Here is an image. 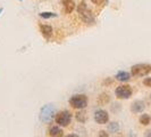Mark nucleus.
<instances>
[{
	"mask_svg": "<svg viewBox=\"0 0 151 137\" xmlns=\"http://www.w3.org/2000/svg\"><path fill=\"white\" fill-rule=\"evenodd\" d=\"M140 123L141 125H143V126H148V125H150L151 122V118L148 115V114H141V117H140Z\"/></svg>",
	"mask_w": 151,
	"mask_h": 137,
	"instance_id": "2eb2a0df",
	"label": "nucleus"
},
{
	"mask_svg": "<svg viewBox=\"0 0 151 137\" xmlns=\"http://www.w3.org/2000/svg\"><path fill=\"white\" fill-rule=\"evenodd\" d=\"M94 5H106L108 4V0H91Z\"/></svg>",
	"mask_w": 151,
	"mask_h": 137,
	"instance_id": "f3484780",
	"label": "nucleus"
},
{
	"mask_svg": "<svg viewBox=\"0 0 151 137\" xmlns=\"http://www.w3.org/2000/svg\"><path fill=\"white\" fill-rule=\"evenodd\" d=\"M144 107H145V104H144L143 101H134L131 105V111L133 113H141L144 111Z\"/></svg>",
	"mask_w": 151,
	"mask_h": 137,
	"instance_id": "6e6552de",
	"label": "nucleus"
},
{
	"mask_svg": "<svg viewBox=\"0 0 151 137\" xmlns=\"http://www.w3.org/2000/svg\"><path fill=\"white\" fill-rule=\"evenodd\" d=\"M150 99H151V95H150Z\"/></svg>",
	"mask_w": 151,
	"mask_h": 137,
	"instance_id": "5701e85b",
	"label": "nucleus"
},
{
	"mask_svg": "<svg viewBox=\"0 0 151 137\" xmlns=\"http://www.w3.org/2000/svg\"><path fill=\"white\" fill-rule=\"evenodd\" d=\"M86 113L84 112L83 110H81V111H78L77 113H76V120L78 122H81V123H84V122L86 121Z\"/></svg>",
	"mask_w": 151,
	"mask_h": 137,
	"instance_id": "4468645a",
	"label": "nucleus"
},
{
	"mask_svg": "<svg viewBox=\"0 0 151 137\" xmlns=\"http://www.w3.org/2000/svg\"><path fill=\"white\" fill-rule=\"evenodd\" d=\"M69 105L77 110H84L88 106V97L84 94H76L69 98Z\"/></svg>",
	"mask_w": 151,
	"mask_h": 137,
	"instance_id": "7ed1b4c3",
	"label": "nucleus"
},
{
	"mask_svg": "<svg viewBox=\"0 0 151 137\" xmlns=\"http://www.w3.org/2000/svg\"><path fill=\"white\" fill-rule=\"evenodd\" d=\"M40 17H42V18H52V17H57V14L56 13H52V12H42V13H40Z\"/></svg>",
	"mask_w": 151,
	"mask_h": 137,
	"instance_id": "dca6fc26",
	"label": "nucleus"
},
{
	"mask_svg": "<svg viewBox=\"0 0 151 137\" xmlns=\"http://www.w3.org/2000/svg\"><path fill=\"white\" fill-rule=\"evenodd\" d=\"M2 12H4V8H0V14H1Z\"/></svg>",
	"mask_w": 151,
	"mask_h": 137,
	"instance_id": "4be33fe9",
	"label": "nucleus"
},
{
	"mask_svg": "<svg viewBox=\"0 0 151 137\" xmlns=\"http://www.w3.org/2000/svg\"><path fill=\"white\" fill-rule=\"evenodd\" d=\"M40 31L42 33V36L45 38L49 39L52 36V28L50 25H47V24H41L40 25Z\"/></svg>",
	"mask_w": 151,
	"mask_h": 137,
	"instance_id": "9b49d317",
	"label": "nucleus"
},
{
	"mask_svg": "<svg viewBox=\"0 0 151 137\" xmlns=\"http://www.w3.org/2000/svg\"><path fill=\"white\" fill-rule=\"evenodd\" d=\"M151 72V65L147 63H140L135 64L131 68V73L134 77H144L148 76Z\"/></svg>",
	"mask_w": 151,
	"mask_h": 137,
	"instance_id": "20e7f679",
	"label": "nucleus"
},
{
	"mask_svg": "<svg viewBox=\"0 0 151 137\" xmlns=\"http://www.w3.org/2000/svg\"><path fill=\"white\" fill-rule=\"evenodd\" d=\"M66 137H80L78 135H76V134H69V135H67Z\"/></svg>",
	"mask_w": 151,
	"mask_h": 137,
	"instance_id": "412c9836",
	"label": "nucleus"
},
{
	"mask_svg": "<svg viewBox=\"0 0 151 137\" xmlns=\"http://www.w3.org/2000/svg\"><path fill=\"white\" fill-rule=\"evenodd\" d=\"M133 90H132V87L129 85H121L118 86L116 89H115V95L116 97L119 99H127L132 96Z\"/></svg>",
	"mask_w": 151,
	"mask_h": 137,
	"instance_id": "423d86ee",
	"label": "nucleus"
},
{
	"mask_svg": "<svg viewBox=\"0 0 151 137\" xmlns=\"http://www.w3.org/2000/svg\"><path fill=\"white\" fill-rule=\"evenodd\" d=\"M55 120H56V123L58 126H61V127H67L68 125L70 123V120H72V113L65 110V111H61V112H58L55 117Z\"/></svg>",
	"mask_w": 151,
	"mask_h": 137,
	"instance_id": "39448f33",
	"label": "nucleus"
},
{
	"mask_svg": "<svg viewBox=\"0 0 151 137\" xmlns=\"http://www.w3.org/2000/svg\"><path fill=\"white\" fill-rule=\"evenodd\" d=\"M77 13H78L81 20H82L84 23H86V24H89V25L96 24V17L92 14V12L88 8V5H86V2H85L84 0H82V1L80 2V5L77 6Z\"/></svg>",
	"mask_w": 151,
	"mask_h": 137,
	"instance_id": "f257e3e1",
	"label": "nucleus"
},
{
	"mask_svg": "<svg viewBox=\"0 0 151 137\" xmlns=\"http://www.w3.org/2000/svg\"><path fill=\"white\" fill-rule=\"evenodd\" d=\"M55 114H56V107L53 106L52 104H47V105L41 107L40 114H39V119L43 123H49L53 119Z\"/></svg>",
	"mask_w": 151,
	"mask_h": 137,
	"instance_id": "f03ea898",
	"label": "nucleus"
},
{
	"mask_svg": "<svg viewBox=\"0 0 151 137\" xmlns=\"http://www.w3.org/2000/svg\"><path fill=\"white\" fill-rule=\"evenodd\" d=\"M144 137H151V129H148L144 131Z\"/></svg>",
	"mask_w": 151,
	"mask_h": 137,
	"instance_id": "aec40b11",
	"label": "nucleus"
},
{
	"mask_svg": "<svg viewBox=\"0 0 151 137\" xmlns=\"http://www.w3.org/2000/svg\"><path fill=\"white\" fill-rule=\"evenodd\" d=\"M64 131L58 126H51L49 128V137H63Z\"/></svg>",
	"mask_w": 151,
	"mask_h": 137,
	"instance_id": "1a4fd4ad",
	"label": "nucleus"
},
{
	"mask_svg": "<svg viewBox=\"0 0 151 137\" xmlns=\"http://www.w3.org/2000/svg\"><path fill=\"white\" fill-rule=\"evenodd\" d=\"M118 130H119V125H118V122H110L109 125H108V131L109 133H111V134H116V133H118Z\"/></svg>",
	"mask_w": 151,
	"mask_h": 137,
	"instance_id": "ddd939ff",
	"label": "nucleus"
},
{
	"mask_svg": "<svg viewBox=\"0 0 151 137\" xmlns=\"http://www.w3.org/2000/svg\"><path fill=\"white\" fill-rule=\"evenodd\" d=\"M118 81H122V82H126V81H129V79H131V74H129V72H126V71H121V72H118L116 77H115Z\"/></svg>",
	"mask_w": 151,
	"mask_h": 137,
	"instance_id": "f8f14e48",
	"label": "nucleus"
},
{
	"mask_svg": "<svg viewBox=\"0 0 151 137\" xmlns=\"http://www.w3.org/2000/svg\"><path fill=\"white\" fill-rule=\"evenodd\" d=\"M61 4L64 6V9L67 14H70L75 9V2L74 0H61Z\"/></svg>",
	"mask_w": 151,
	"mask_h": 137,
	"instance_id": "9d476101",
	"label": "nucleus"
},
{
	"mask_svg": "<svg viewBox=\"0 0 151 137\" xmlns=\"http://www.w3.org/2000/svg\"><path fill=\"white\" fill-rule=\"evenodd\" d=\"M143 85L145 87H151V78H145L143 80Z\"/></svg>",
	"mask_w": 151,
	"mask_h": 137,
	"instance_id": "6ab92c4d",
	"label": "nucleus"
},
{
	"mask_svg": "<svg viewBox=\"0 0 151 137\" xmlns=\"http://www.w3.org/2000/svg\"><path fill=\"white\" fill-rule=\"evenodd\" d=\"M94 121L99 125H106L109 121V114L105 110H97L94 112Z\"/></svg>",
	"mask_w": 151,
	"mask_h": 137,
	"instance_id": "0eeeda50",
	"label": "nucleus"
},
{
	"mask_svg": "<svg viewBox=\"0 0 151 137\" xmlns=\"http://www.w3.org/2000/svg\"><path fill=\"white\" fill-rule=\"evenodd\" d=\"M98 137H109V134L107 133L106 130H100L98 134Z\"/></svg>",
	"mask_w": 151,
	"mask_h": 137,
	"instance_id": "a211bd4d",
	"label": "nucleus"
}]
</instances>
